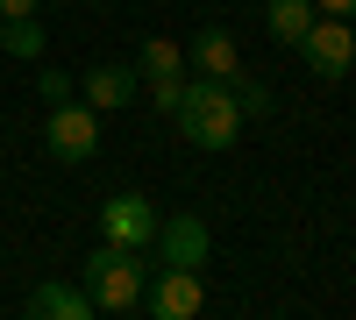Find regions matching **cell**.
Returning a JSON list of instances; mask_svg holds the SVG:
<instances>
[{"mask_svg": "<svg viewBox=\"0 0 356 320\" xmlns=\"http://www.w3.org/2000/svg\"><path fill=\"white\" fill-rule=\"evenodd\" d=\"M0 50H15V57H43V28H36V15L0 22Z\"/></svg>", "mask_w": 356, "mask_h": 320, "instance_id": "13", "label": "cell"}, {"mask_svg": "<svg viewBox=\"0 0 356 320\" xmlns=\"http://www.w3.org/2000/svg\"><path fill=\"white\" fill-rule=\"evenodd\" d=\"M86 100H93V114L136 107V100H143V71H129V65H93V71H86Z\"/></svg>", "mask_w": 356, "mask_h": 320, "instance_id": "8", "label": "cell"}, {"mask_svg": "<svg viewBox=\"0 0 356 320\" xmlns=\"http://www.w3.org/2000/svg\"><path fill=\"white\" fill-rule=\"evenodd\" d=\"M15 15H36V0H0V22H15Z\"/></svg>", "mask_w": 356, "mask_h": 320, "instance_id": "17", "label": "cell"}, {"mask_svg": "<svg viewBox=\"0 0 356 320\" xmlns=\"http://www.w3.org/2000/svg\"><path fill=\"white\" fill-rule=\"evenodd\" d=\"M43 150H50L57 164H86V157L100 150V114L79 107V100H57L50 121H43Z\"/></svg>", "mask_w": 356, "mask_h": 320, "instance_id": "4", "label": "cell"}, {"mask_svg": "<svg viewBox=\"0 0 356 320\" xmlns=\"http://www.w3.org/2000/svg\"><path fill=\"white\" fill-rule=\"evenodd\" d=\"M186 65H193L200 78H235V71H243V57H235V36H228V28H200V36L186 43Z\"/></svg>", "mask_w": 356, "mask_h": 320, "instance_id": "9", "label": "cell"}, {"mask_svg": "<svg viewBox=\"0 0 356 320\" xmlns=\"http://www.w3.org/2000/svg\"><path fill=\"white\" fill-rule=\"evenodd\" d=\"M314 15H321L314 0H264V22H271V36H278V43H300L307 28H314Z\"/></svg>", "mask_w": 356, "mask_h": 320, "instance_id": "11", "label": "cell"}, {"mask_svg": "<svg viewBox=\"0 0 356 320\" xmlns=\"http://www.w3.org/2000/svg\"><path fill=\"white\" fill-rule=\"evenodd\" d=\"M150 100H157V114H178V100H186V71H178V78H150Z\"/></svg>", "mask_w": 356, "mask_h": 320, "instance_id": "15", "label": "cell"}, {"mask_svg": "<svg viewBox=\"0 0 356 320\" xmlns=\"http://www.w3.org/2000/svg\"><path fill=\"white\" fill-rule=\"evenodd\" d=\"M228 93H235V107H243V121H250V114H271V85L250 78V71H235V78H228Z\"/></svg>", "mask_w": 356, "mask_h": 320, "instance_id": "14", "label": "cell"}, {"mask_svg": "<svg viewBox=\"0 0 356 320\" xmlns=\"http://www.w3.org/2000/svg\"><path fill=\"white\" fill-rule=\"evenodd\" d=\"M100 235L107 242H129V249H150V235H157V207L143 192H114L107 207H100Z\"/></svg>", "mask_w": 356, "mask_h": 320, "instance_id": "7", "label": "cell"}, {"mask_svg": "<svg viewBox=\"0 0 356 320\" xmlns=\"http://www.w3.org/2000/svg\"><path fill=\"white\" fill-rule=\"evenodd\" d=\"M292 50L307 57L314 78L335 85V78H349V65H356V28H349V15H314V28H307Z\"/></svg>", "mask_w": 356, "mask_h": 320, "instance_id": "3", "label": "cell"}, {"mask_svg": "<svg viewBox=\"0 0 356 320\" xmlns=\"http://www.w3.org/2000/svg\"><path fill=\"white\" fill-rule=\"evenodd\" d=\"M178 135L193 142V150H228L235 135H243V107H235V93H228V78H186V100H178Z\"/></svg>", "mask_w": 356, "mask_h": 320, "instance_id": "1", "label": "cell"}, {"mask_svg": "<svg viewBox=\"0 0 356 320\" xmlns=\"http://www.w3.org/2000/svg\"><path fill=\"white\" fill-rule=\"evenodd\" d=\"M143 285H150L143 249L100 235V249L86 256V299H93V313H136L143 306Z\"/></svg>", "mask_w": 356, "mask_h": 320, "instance_id": "2", "label": "cell"}, {"mask_svg": "<svg viewBox=\"0 0 356 320\" xmlns=\"http://www.w3.org/2000/svg\"><path fill=\"white\" fill-rule=\"evenodd\" d=\"M29 313L36 320H93V299H86V285H36Z\"/></svg>", "mask_w": 356, "mask_h": 320, "instance_id": "10", "label": "cell"}, {"mask_svg": "<svg viewBox=\"0 0 356 320\" xmlns=\"http://www.w3.org/2000/svg\"><path fill=\"white\" fill-rule=\"evenodd\" d=\"M186 71V50H178L171 36H150L143 43V78H178Z\"/></svg>", "mask_w": 356, "mask_h": 320, "instance_id": "12", "label": "cell"}, {"mask_svg": "<svg viewBox=\"0 0 356 320\" xmlns=\"http://www.w3.org/2000/svg\"><path fill=\"white\" fill-rule=\"evenodd\" d=\"M200 306H207V292H200V271L157 264V278L143 285V313H157V320H193Z\"/></svg>", "mask_w": 356, "mask_h": 320, "instance_id": "5", "label": "cell"}, {"mask_svg": "<svg viewBox=\"0 0 356 320\" xmlns=\"http://www.w3.org/2000/svg\"><path fill=\"white\" fill-rule=\"evenodd\" d=\"M321 15H356V0H314Z\"/></svg>", "mask_w": 356, "mask_h": 320, "instance_id": "18", "label": "cell"}, {"mask_svg": "<svg viewBox=\"0 0 356 320\" xmlns=\"http://www.w3.org/2000/svg\"><path fill=\"white\" fill-rule=\"evenodd\" d=\"M150 249H157V264L200 271V264H207V249H214V235H207V221H200V214H164V221H157V235H150Z\"/></svg>", "mask_w": 356, "mask_h": 320, "instance_id": "6", "label": "cell"}, {"mask_svg": "<svg viewBox=\"0 0 356 320\" xmlns=\"http://www.w3.org/2000/svg\"><path fill=\"white\" fill-rule=\"evenodd\" d=\"M36 100H50V107H57V100H72V78L57 71V65H43V78H36Z\"/></svg>", "mask_w": 356, "mask_h": 320, "instance_id": "16", "label": "cell"}]
</instances>
